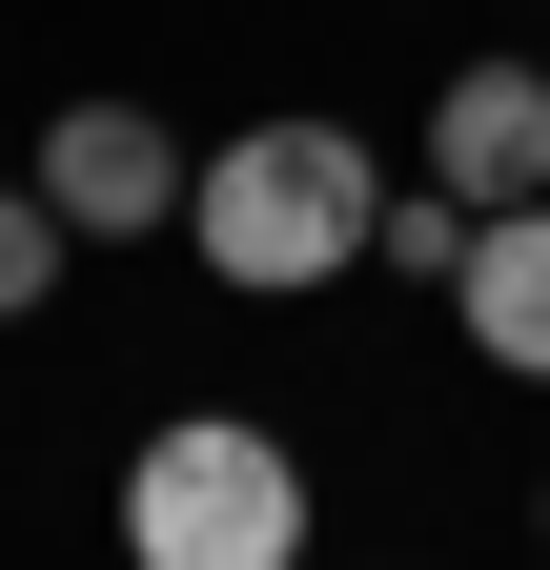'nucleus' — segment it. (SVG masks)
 <instances>
[{"instance_id": "1", "label": "nucleus", "mask_w": 550, "mask_h": 570, "mask_svg": "<svg viewBox=\"0 0 550 570\" xmlns=\"http://www.w3.org/2000/svg\"><path fill=\"white\" fill-rule=\"evenodd\" d=\"M367 225H387V164L347 122H245V142H204V184H184V245H204V285H245V306H306V285H347L367 265Z\"/></svg>"}, {"instance_id": "2", "label": "nucleus", "mask_w": 550, "mask_h": 570, "mask_svg": "<svg viewBox=\"0 0 550 570\" xmlns=\"http://www.w3.org/2000/svg\"><path fill=\"white\" fill-rule=\"evenodd\" d=\"M122 570H306V449L245 407H164L122 449Z\"/></svg>"}, {"instance_id": "3", "label": "nucleus", "mask_w": 550, "mask_h": 570, "mask_svg": "<svg viewBox=\"0 0 550 570\" xmlns=\"http://www.w3.org/2000/svg\"><path fill=\"white\" fill-rule=\"evenodd\" d=\"M21 184H41L82 245H164V225H184V184H204V142H184L164 102H61Z\"/></svg>"}, {"instance_id": "4", "label": "nucleus", "mask_w": 550, "mask_h": 570, "mask_svg": "<svg viewBox=\"0 0 550 570\" xmlns=\"http://www.w3.org/2000/svg\"><path fill=\"white\" fill-rule=\"evenodd\" d=\"M429 184L490 225V204H550V61H510V41H469L449 82H429Z\"/></svg>"}, {"instance_id": "5", "label": "nucleus", "mask_w": 550, "mask_h": 570, "mask_svg": "<svg viewBox=\"0 0 550 570\" xmlns=\"http://www.w3.org/2000/svg\"><path fill=\"white\" fill-rule=\"evenodd\" d=\"M469 346H490L510 387H550V204H490V225H469Z\"/></svg>"}, {"instance_id": "6", "label": "nucleus", "mask_w": 550, "mask_h": 570, "mask_svg": "<svg viewBox=\"0 0 550 570\" xmlns=\"http://www.w3.org/2000/svg\"><path fill=\"white\" fill-rule=\"evenodd\" d=\"M367 265H407V285H469V204L407 164V184H387V225H367Z\"/></svg>"}, {"instance_id": "7", "label": "nucleus", "mask_w": 550, "mask_h": 570, "mask_svg": "<svg viewBox=\"0 0 550 570\" xmlns=\"http://www.w3.org/2000/svg\"><path fill=\"white\" fill-rule=\"evenodd\" d=\"M61 265H82V225H61V204H41V184H0V326H21V306H41V285H61Z\"/></svg>"}, {"instance_id": "8", "label": "nucleus", "mask_w": 550, "mask_h": 570, "mask_svg": "<svg viewBox=\"0 0 550 570\" xmlns=\"http://www.w3.org/2000/svg\"><path fill=\"white\" fill-rule=\"evenodd\" d=\"M530 530H550V489H530Z\"/></svg>"}]
</instances>
